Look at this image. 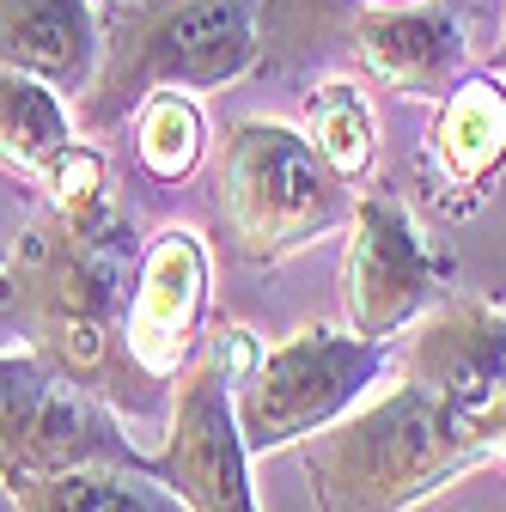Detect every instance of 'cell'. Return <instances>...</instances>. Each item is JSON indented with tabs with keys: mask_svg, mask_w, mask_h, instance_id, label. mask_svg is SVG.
Instances as JSON below:
<instances>
[{
	"mask_svg": "<svg viewBox=\"0 0 506 512\" xmlns=\"http://www.w3.org/2000/svg\"><path fill=\"white\" fill-rule=\"evenodd\" d=\"M61 470H141L135 427L98 397L55 378L37 354H0V482Z\"/></svg>",
	"mask_w": 506,
	"mask_h": 512,
	"instance_id": "obj_6",
	"label": "cell"
},
{
	"mask_svg": "<svg viewBox=\"0 0 506 512\" xmlns=\"http://www.w3.org/2000/svg\"><path fill=\"white\" fill-rule=\"evenodd\" d=\"M305 141L318 147V159L342 177V183H360L378 159V141H372V104L354 80L330 74L305 92Z\"/></svg>",
	"mask_w": 506,
	"mask_h": 512,
	"instance_id": "obj_17",
	"label": "cell"
},
{
	"mask_svg": "<svg viewBox=\"0 0 506 512\" xmlns=\"http://www.w3.org/2000/svg\"><path fill=\"white\" fill-rule=\"evenodd\" d=\"M366 7H421V0H366Z\"/></svg>",
	"mask_w": 506,
	"mask_h": 512,
	"instance_id": "obj_20",
	"label": "cell"
},
{
	"mask_svg": "<svg viewBox=\"0 0 506 512\" xmlns=\"http://www.w3.org/2000/svg\"><path fill=\"white\" fill-rule=\"evenodd\" d=\"M391 366V348L360 342L354 330H293L263 342L244 384H232V421L250 458L305 445L366 403Z\"/></svg>",
	"mask_w": 506,
	"mask_h": 512,
	"instance_id": "obj_5",
	"label": "cell"
},
{
	"mask_svg": "<svg viewBox=\"0 0 506 512\" xmlns=\"http://www.w3.org/2000/svg\"><path fill=\"white\" fill-rule=\"evenodd\" d=\"M360 208L299 128L275 116H238L220 141V220L244 263H287L348 226Z\"/></svg>",
	"mask_w": 506,
	"mask_h": 512,
	"instance_id": "obj_4",
	"label": "cell"
},
{
	"mask_svg": "<svg viewBox=\"0 0 506 512\" xmlns=\"http://www.w3.org/2000/svg\"><path fill=\"white\" fill-rule=\"evenodd\" d=\"M500 61H506V31H500Z\"/></svg>",
	"mask_w": 506,
	"mask_h": 512,
	"instance_id": "obj_21",
	"label": "cell"
},
{
	"mask_svg": "<svg viewBox=\"0 0 506 512\" xmlns=\"http://www.w3.org/2000/svg\"><path fill=\"white\" fill-rule=\"evenodd\" d=\"M0 488H7L13 512H183L141 470H61V476H19Z\"/></svg>",
	"mask_w": 506,
	"mask_h": 512,
	"instance_id": "obj_15",
	"label": "cell"
},
{
	"mask_svg": "<svg viewBox=\"0 0 506 512\" xmlns=\"http://www.w3.org/2000/svg\"><path fill=\"white\" fill-rule=\"evenodd\" d=\"M318 512H409L494 452L421 384H391L299 445Z\"/></svg>",
	"mask_w": 506,
	"mask_h": 512,
	"instance_id": "obj_3",
	"label": "cell"
},
{
	"mask_svg": "<svg viewBox=\"0 0 506 512\" xmlns=\"http://www.w3.org/2000/svg\"><path fill=\"white\" fill-rule=\"evenodd\" d=\"M348 49L378 86L409 98L446 104L452 86L464 80V25L433 0H421V7H366L354 19Z\"/></svg>",
	"mask_w": 506,
	"mask_h": 512,
	"instance_id": "obj_11",
	"label": "cell"
},
{
	"mask_svg": "<svg viewBox=\"0 0 506 512\" xmlns=\"http://www.w3.org/2000/svg\"><path fill=\"white\" fill-rule=\"evenodd\" d=\"M74 147V110L49 86L0 68V171L43 183V171Z\"/></svg>",
	"mask_w": 506,
	"mask_h": 512,
	"instance_id": "obj_14",
	"label": "cell"
},
{
	"mask_svg": "<svg viewBox=\"0 0 506 512\" xmlns=\"http://www.w3.org/2000/svg\"><path fill=\"white\" fill-rule=\"evenodd\" d=\"M141 250L147 244L116 202L92 214L43 208L0 269V311L25 324V354H37L74 391L116 409L129 427L165 397V384H153L122 342Z\"/></svg>",
	"mask_w": 506,
	"mask_h": 512,
	"instance_id": "obj_1",
	"label": "cell"
},
{
	"mask_svg": "<svg viewBox=\"0 0 506 512\" xmlns=\"http://www.w3.org/2000/svg\"><path fill=\"white\" fill-rule=\"evenodd\" d=\"M147 476L183 512H257L250 488V452L232 421V378L220 348H202L171 384V427L147 458Z\"/></svg>",
	"mask_w": 506,
	"mask_h": 512,
	"instance_id": "obj_8",
	"label": "cell"
},
{
	"mask_svg": "<svg viewBox=\"0 0 506 512\" xmlns=\"http://www.w3.org/2000/svg\"><path fill=\"white\" fill-rule=\"evenodd\" d=\"M263 0H104V61L74 128H116L159 92H214L263 68Z\"/></svg>",
	"mask_w": 506,
	"mask_h": 512,
	"instance_id": "obj_2",
	"label": "cell"
},
{
	"mask_svg": "<svg viewBox=\"0 0 506 512\" xmlns=\"http://www.w3.org/2000/svg\"><path fill=\"white\" fill-rule=\"evenodd\" d=\"M446 256H439L409 202L391 189H366L354 220H348V256H342V311L360 342L391 348L403 330H415L427 305L446 287Z\"/></svg>",
	"mask_w": 506,
	"mask_h": 512,
	"instance_id": "obj_7",
	"label": "cell"
},
{
	"mask_svg": "<svg viewBox=\"0 0 506 512\" xmlns=\"http://www.w3.org/2000/svg\"><path fill=\"white\" fill-rule=\"evenodd\" d=\"M208 281L214 269H208V244L196 226H165L147 238L129 317H122V342H129V360L153 384L183 378V366L196 360L202 317H208Z\"/></svg>",
	"mask_w": 506,
	"mask_h": 512,
	"instance_id": "obj_10",
	"label": "cell"
},
{
	"mask_svg": "<svg viewBox=\"0 0 506 512\" xmlns=\"http://www.w3.org/2000/svg\"><path fill=\"white\" fill-rule=\"evenodd\" d=\"M202 153H208V122H202L196 98L159 92L135 110V159L147 165V177L183 183V177H196Z\"/></svg>",
	"mask_w": 506,
	"mask_h": 512,
	"instance_id": "obj_18",
	"label": "cell"
},
{
	"mask_svg": "<svg viewBox=\"0 0 506 512\" xmlns=\"http://www.w3.org/2000/svg\"><path fill=\"white\" fill-rule=\"evenodd\" d=\"M397 378L446 403L494 458H506V311L488 299H446L409 330Z\"/></svg>",
	"mask_w": 506,
	"mask_h": 512,
	"instance_id": "obj_9",
	"label": "cell"
},
{
	"mask_svg": "<svg viewBox=\"0 0 506 512\" xmlns=\"http://www.w3.org/2000/svg\"><path fill=\"white\" fill-rule=\"evenodd\" d=\"M43 202L55 208V214H92V208H104L110 202V171H104V153H92V147H68L49 171H43Z\"/></svg>",
	"mask_w": 506,
	"mask_h": 512,
	"instance_id": "obj_19",
	"label": "cell"
},
{
	"mask_svg": "<svg viewBox=\"0 0 506 512\" xmlns=\"http://www.w3.org/2000/svg\"><path fill=\"white\" fill-rule=\"evenodd\" d=\"M360 13L366 0H263L257 13L263 68H305L330 49H348Z\"/></svg>",
	"mask_w": 506,
	"mask_h": 512,
	"instance_id": "obj_16",
	"label": "cell"
},
{
	"mask_svg": "<svg viewBox=\"0 0 506 512\" xmlns=\"http://www.w3.org/2000/svg\"><path fill=\"white\" fill-rule=\"evenodd\" d=\"M427 165L446 189H470V196H482L488 177L506 165V86L494 74H470L452 86L427 135Z\"/></svg>",
	"mask_w": 506,
	"mask_h": 512,
	"instance_id": "obj_13",
	"label": "cell"
},
{
	"mask_svg": "<svg viewBox=\"0 0 506 512\" xmlns=\"http://www.w3.org/2000/svg\"><path fill=\"white\" fill-rule=\"evenodd\" d=\"M104 61L98 0H0V68H13L55 98H86Z\"/></svg>",
	"mask_w": 506,
	"mask_h": 512,
	"instance_id": "obj_12",
	"label": "cell"
}]
</instances>
